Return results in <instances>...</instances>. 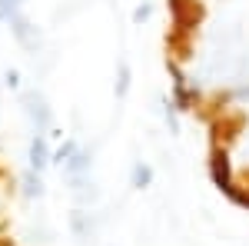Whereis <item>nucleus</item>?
<instances>
[{"mask_svg": "<svg viewBox=\"0 0 249 246\" xmlns=\"http://www.w3.org/2000/svg\"><path fill=\"white\" fill-rule=\"evenodd\" d=\"M246 127H249V114L243 107H230L226 114L213 116L210 123H206L210 147H226V150H232V143L246 133Z\"/></svg>", "mask_w": 249, "mask_h": 246, "instance_id": "1", "label": "nucleus"}, {"mask_svg": "<svg viewBox=\"0 0 249 246\" xmlns=\"http://www.w3.org/2000/svg\"><path fill=\"white\" fill-rule=\"evenodd\" d=\"M166 10H170V23L173 30H183V34H199V27L206 23V0H166Z\"/></svg>", "mask_w": 249, "mask_h": 246, "instance_id": "2", "label": "nucleus"}, {"mask_svg": "<svg viewBox=\"0 0 249 246\" xmlns=\"http://www.w3.org/2000/svg\"><path fill=\"white\" fill-rule=\"evenodd\" d=\"M206 170H210V180L219 193H226L232 187L236 167H232V156H230L226 147H210V153H206Z\"/></svg>", "mask_w": 249, "mask_h": 246, "instance_id": "3", "label": "nucleus"}, {"mask_svg": "<svg viewBox=\"0 0 249 246\" xmlns=\"http://www.w3.org/2000/svg\"><path fill=\"white\" fill-rule=\"evenodd\" d=\"M163 50H166V57L176 60V63H190V60L196 57V37L170 27V30L163 34Z\"/></svg>", "mask_w": 249, "mask_h": 246, "instance_id": "4", "label": "nucleus"}, {"mask_svg": "<svg viewBox=\"0 0 249 246\" xmlns=\"http://www.w3.org/2000/svg\"><path fill=\"white\" fill-rule=\"evenodd\" d=\"M230 107H232V94L230 90H210V94H203V100H199V107L193 110V116L203 120V123H210L213 116L226 114Z\"/></svg>", "mask_w": 249, "mask_h": 246, "instance_id": "5", "label": "nucleus"}, {"mask_svg": "<svg viewBox=\"0 0 249 246\" xmlns=\"http://www.w3.org/2000/svg\"><path fill=\"white\" fill-rule=\"evenodd\" d=\"M23 107H27V116L34 120V133H47V130H50V123H53V110L47 107V100H43L37 90L23 94Z\"/></svg>", "mask_w": 249, "mask_h": 246, "instance_id": "6", "label": "nucleus"}, {"mask_svg": "<svg viewBox=\"0 0 249 246\" xmlns=\"http://www.w3.org/2000/svg\"><path fill=\"white\" fill-rule=\"evenodd\" d=\"M7 23H10V34H14V40H17L23 50H30V54H34V50L40 47V34H37V27H34L30 20L23 17V14H14V17L7 20Z\"/></svg>", "mask_w": 249, "mask_h": 246, "instance_id": "7", "label": "nucleus"}, {"mask_svg": "<svg viewBox=\"0 0 249 246\" xmlns=\"http://www.w3.org/2000/svg\"><path fill=\"white\" fill-rule=\"evenodd\" d=\"M50 136L47 133H34L30 136V147H27V163H30V170L43 173L47 167H50Z\"/></svg>", "mask_w": 249, "mask_h": 246, "instance_id": "8", "label": "nucleus"}, {"mask_svg": "<svg viewBox=\"0 0 249 246\" xmlns=\"http://www.w3.org/2000/svg\"><path fill=\"white\" fill-rule=\"evenodd\" d=\"M199 100H203V90H199V87H190V83L173 87V96H170V103L176 107V114H193V110L199 107Z\"/></svg>", "mask_w": 249, "mask_h": 246, "instance_id": "9", "label": "nucleus"}, {"mask_svg": "<svg viewBox=\"0 0 249 246\" xmlns=\"http://www.w3.org/2000/svg\"><path fill=\"white\" fill-rule=\"evenodd\" d=\"M90 167H93V150H87V147H77V153L60 167L63 170V176L67 180H77V176H87L90 173Z\"/></svg>", "mask_w": 249, "mask_h": 246, "instance_id": "10", "label": "nucleus"}, {"mask_svg": "<svg viewBox=\"0 0 249 246\" xmlns=\"http://www.w3.org/2000/svg\"><path fill=\"white\" fill-rule=\"evenodd\" d=\"M130 187H133V189L153 187V167H150V163H143V160H136L133 170H130Z\"/></svg>", "mask_w": 249, "mask_h": 246, "instance_id": "11", "label": "nucleus"}, {"mask_svg": "<svg viewBox=\"0 0 249 246\" xmlns=\"http://www.w3.org/2000/svg\"><path fill=\"white\" fill-rule=\"evenodd\" d=\"M20 187H23V196H30V200H40V196H43V173L27 170L23 176H20Z\"/></svg>", "mask_w": 249, "mask_h": 246, "instance_id": "12", "label": "nucleus"}, {"mask_svg": "<svg viewBox=\"0 0 249 246\" xmlns=\"http://www.w3.org/2000/svg\"><path fill=\"white\" fill-rule=\"evenodd\" d=\"M130 83H133V70H130L126 60H120V63H116V83H113L116 100H123V96L130 94Z\"/></svg>", "mask_w": 249, "mask_h": 246, "instance_id": "13", "label": "nucleus"}, {"mask_svg": "<svg viewBox=\"0 0 249 246\" xmlns=\"http://www.w3.org/2000/svg\"><path fill=\"white\" fill-rule=\"evenodd\" d=\"M77 140H73V136H67V140H63V143H60L57 150L50 153V163H53V167H63V163H67V160H70V156H73V153H77Z\"/></svg>", "mask_w": 249, "mask_h": 246, "instance_id": "14", "label": "nucleus"}, {"mask_svg": "<svg viewBox=\"0 0 249 246\" xmlns=\"http://www.w3.org/2000/svg\"><path fill=\"white\" fill-rule=\"evenodd\" d=\"M223 196L230 200L232 207H239V209H246V213H249V189H243V187H239V183H232V187L226 189Z\"/></svg>", "mask_w": 249, "mask_h": 246, "instance_id": "15", "label": "nucleus"}, {"mask_svg": "<svg viewBox=\"0 0 249 246\" xmlns=\"http://www.w3.org/2000/svg\"><path fill=\"white\" fill-rule=\"evenodd\" d=\"M20 7H23V0H0V23H7L14 14H20Z\"/></svg>", "mask_w": 249, "mask_h": 246, "instance_id": "16", "label": "nucleus"}, {"mask_svg": "<svg viewBox=\"0 0 249 246\" xmlns=\"http://www.w3.org/2000/svg\"><path fill=\"white\" fill-rule=\"evenodd\" d=\"M70 227H73V233H77V236H87V229H90V223H87L83 209H73V213H70Z\"/></svg>", "mask_w": 249, "mask_h": 246, "instance_id": "17", "label": "nucleus"}, {"mask_svg": "<svg viewBox=\"0 0 249 246\" xmlns=\"http://www.w3.org/2000/svg\"><path fill=\"white\" fill-rule=\"evenodd\" d=\"M153 17V3H140L133 10V23H143V20H150Z\"/></svg>", "mask_w": 249, "mask_h": 246, "instance_id": "18", "label": "nucleus"}, {"mask_svg": "<svg viewBox=\"0 0 249 246\" xmlns=\"http://www.w3.org/2000/svg\"><path fill=\"white\" fill-rule=\"evenodd\" d=\"M232 183H239L243 189H249V163L243 167V170H236V176H232Z\"/></svg>", "mask_w": 249, "mask_h": 246, "instance_id": "19", "label": "nucleus"}, {"mask_svg": "<svg viewBox=\"0 0 249 246\" xmlns=\"http://www.w3.org/2000/svg\"><path fill=\"white\" fill-rule=\"evenodd\" d=\"M3 83H7L10 90H17V87H20V74H17V70H14V67H10V70L3 74Z\"/></svg>", "mask_w": 249, "mask_h": 246, "instance_id": "20", "label": "nucleus"}, {"mask_svg": "<svg viewBox=\"0 0 249 246\" xmlns=\"http://www.w3.org/2000/svg\"><path fill=\"white\" fill-rule=\"evenodd\" d=\"M0 246H17V243H14L10 236H3V233H0Z\"/></svg>", "mask_w": 249, "mask_h": 246, "instance_id": "21", "label": "nucleus"}]
</instances>
